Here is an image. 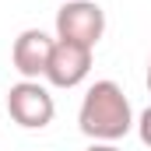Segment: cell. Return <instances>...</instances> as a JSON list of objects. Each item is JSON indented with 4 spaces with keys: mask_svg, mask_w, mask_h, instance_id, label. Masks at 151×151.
<instances>
[{
    "mask_svg": "<svg viewBox=\"0 0 151 151\" xmlns=\"http://www.w3.org/2000/svg\"><path fill=\"white\" fill-rule=\"evenodd\" d=\"M53 46H56V39H49L42 28H25L21 35L14 39V49H11L14 70L25 77V81H39V77H46L49 56H53Z\"/></svg>",
    "mask_w": 151,
    "mask_h": 151,
    "instance_id": "cell-5",
    "label": "cell"
},
{
    "mask_svg": "<svg viewBox=\"0 0 151 151\" xmlns=\"http://www.w3.org/2000/svg\"><path fill=\"white\" fill-rule=\"evenodd\" d=\"M77 127L84 137L106 141V144L127 137L134 130V109H130V99L123 95V88L116 81H95L81 99Z\"/></svg>",
    "mask_w": 151,
    "mask_h": 151,
    "instance_id": "cell-1",
    "label": "cell"
},
{
    "mask_svg": "<svg viewBox=\"0 0 151 151\" xmlns=\"http://www.w3.org/2000/svg\"><path fill=\"white\" fill-rule=\"evenodd\" d=\"M7 113H11V119L18 127H25V130H42V127L53 123L56 102H53V95L39 81H18L7 91Z\"/></svg>",
    "mask_w": 151,
    "mask_h": 151,
    "instance_id": "cell-3",
    "label": "cell"
},
{
    "mask_svg": "<svg viewBox=\"0 0 151 151\" xmlns=\"http://www.w3.org/2000/svg\"><path fill=\"white\" fill-rule=\"evenodd\" d=\"M91 70V49L77 46V42H60L53 46L49 67H46V81L53 88H77Z\"/></svg>",
    "mask_w": 151,
    "mask_h": 151,
    "instance_id": "cell-4",
    "label": "cell"
},
{
    "mask_svg": "<svg viewBox=\"0 0 151 151\" xmlns=\"http://www.w3.org/2000/svg\"><path fill=\"white\" fill-rule=\"evenodd\" d=\"M88 151H119V148H116V144H106V141H95Z\"/></svg>",
    "mask_w": 151,
    "mask_h": 151,
    "instance_id": "cell-7",
    "label": "cell"
},
{
    "mask_svg": "<svg viewBox=\"0 0 151 151\" xmlns=\"http://www.w3.org/2000/svg\"><path fill=\"white\" fill-rule=\"evenodd\" d=\"M137 134H141V141L151 148V106L141 113V119H137Z\"/></svg>",
    "mask_w": 151,
    "mask_h": 151,
    "instance_id": "cell-6",
    "label": "cell"
},
{
    "mask_svg": "<svg viewBox=\"0 0 151 151\" xmlns=\"http://www.w3.org/2000/svg\"><path fill=\"white\" fill-rule=\"evenodd\" d=\"M148 91H151V60H148Z\"/></svg>",
    "mask_w": 151,
    "mask_h": 151,
    "instance_id": "cell-8",
    "label": "cell"
},
{
    "mask_svg": "<svg viewBox=\"0 0 151 151\" xmlns=\"http://www.w3.org/2000/svg\"><path fill=\"white\" fill-rule=\"evenodd\" d=\"M106 32V11L95 0H70L56 11V39L95 49Z\"/></svg>",
    "mask_w": 151,
    "mask_h": 151,
    "instance_id": "cell-2",
    "label": "cell"
}]
</instances>
